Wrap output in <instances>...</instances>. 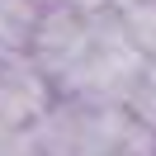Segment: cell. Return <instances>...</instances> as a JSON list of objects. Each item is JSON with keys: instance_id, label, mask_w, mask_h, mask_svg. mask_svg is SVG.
Wrapping results in <instances>:
<instances>
[{"instance_id": "6", "label": "cell", "mask_w": 156, "mask_h": 156, "mask_svg": "<svg viewBox=\"0 0 156 156\" xmlns=\"http://www.w3.org/2000/svg\"><path fill=\"white\" fill-rule=\"evenodd\" d=\"M38 5H62V0H38Z\"/></svg>"}, {"instance_id": "5", "label": "cell", "mask_w": 156, "mask_h": 156, "mask_svg": "<svg viewBox=\"0 0 156 156\" xmlns=\"http://www.w3.org/2000/svg\"><path fill=\"white\" fill-rule=\"evenodd\" d=\"M123 109L147 128V133H156V57H147V66L137 71V80H133V90H128Z\"/></svg>"}, {"instance_id": "1", "label": "cell", "mask_w": 156, "mask_h": 156, "mask_svg": "<svg viewBox=\"0 0 156 156\" xmlns=\"http://www.w3.org/2000/svg\"><path fill=\"white\" fill-rule=\"evenodd\" d=\"M90 33H95V14L90 10H76L66 0H62V5H43L33 43H29V57L38 62V71L52 85H62V80L71 76V66L85 57Z\"/></svg>"}, {"instance_id": "4", "label": "cell", "mask_w": 156, "mask_h": 156, "mask_svg": "<svg viewBox=\"0 0 156 156\" xmlns=\"http://www.w3.org/2000/svg\"><path fill=\"white\" fill-rule=\"evenodd\" d=\"M118 24L142 57H156V0H118Z\"/></svg>"}, {"instance_id": "3", "label": "cell", "mask_w": 156, "mask_h": 156, "mask_svg": "<svg viewBox=\"0 0 156 156\" xmlns=\"http://www.w3.org/2000/svg\"><path fill=\"white\" fill-rule=\"evenodd\" d=\"M43 5L38 0H0V57H24L33 43Z\"/></svg>"}, {"instance_id": "2", "label": "cell", "mask_w": 156, "mask_h": 156, "mask_svg": "<svg viewBox=\"0 0 156 156\" xmlns=\"http://www.w3.org/2000/svg\"><path fill=\"white\" fill-rule=\"evenodd\" d=\"M57 104V85L38 71V62L0 57V128H38Z\"/></svg>"}]
</instances>
